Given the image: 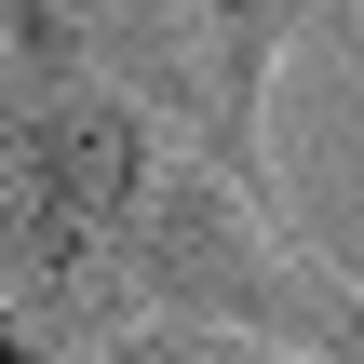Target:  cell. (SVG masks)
<instances>
[{
    "mask_svg": "<svg viewBox=\"0 0 364 364\" xmlns=\"http://www.w3.org/2000/svg\"><path fill=\"white\" fill-rule=\"evenodd\" d=\"M149 270L176 284V297H203V311H230V324H257L270 351H311V364H364V297H324L284 243H243V216L216 203V189H176V216H162V243H149Z\"/></svg>",
    "mask_w": 364,
    "mask_h": 364,
    "instance_id": "1",
    "label": "cell"
},
{
    "mask_svg": "<svg viewBox=\"0 0 364 364\" xmlns=\"http://www.w3.org/2000/svg\"><path fill=\"white\" fill-rule=\"evenodd\" d=\"M122 364H311V351H270V338H135Z\"/></svg>",
    "mask_w": 364,
    "mask_h": 364,
    "instance_id": "2",
    "label": "cell"
},
{
    "mask_svg": "<svg viewBox=\"0 0 364 364\" xmlns=\"http://www.w3.org/2000/svg\"><path fill=\"white\" fill-rule=\"evenodd\" d=\"M216 14H230V54H243V68H270V41H284L311 0H216Z\"/></svg>",
    "mask_w": 364,
    "mask_h": 364,
    "instance_id": "3",
    "label": "cell"
}]
</instances>
